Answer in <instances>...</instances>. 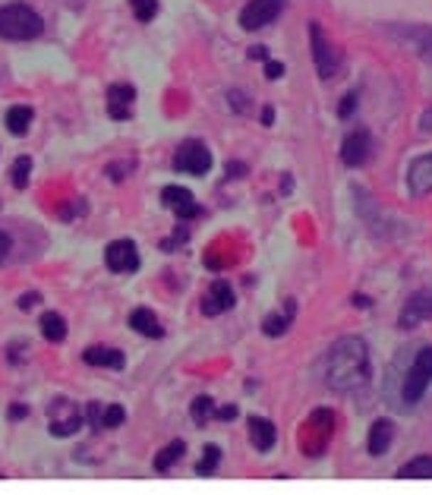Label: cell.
Here are the masks:
<instances>
[{"instance_id": "obj_14", "label": "cell", "mask_w": 432, "mask_h": 495, "mask_svg": "<svg viewBox=\"0 0 432 495\" xmlns=\"http://www.w3.org/2000/svg\"><path fill=\"white\" fill-rule=\"evenodd\" d=\"M407 186L413 196H426L432 193V151L429 155H420L407 171Z\"/></svg>"}, {"instance_id": "obj_15", "label": "cell", "mask_w": 432, "mask_h": 495, "mask_svg": "<svg viewBox=\"0 0 432 495\" xmlns=\"http://www.w3.org/2000/svg\"><path fill=\"white\" fill-rule=\"evenodd\" d=\"M233 307V290L228 281H215L209 287V294L202 297V312L205 316H221L224 309Z\"/></svg>"}, {"instance_id": "obj_8", "label": "cell", "mask_w": 432, "mask_h": 495, "mask_svg": "<svg viewBox=\"0 0 432 495\" xmlns=\"http://www.w3.org/2000/svg\"><path fill=\"white\" fill-rule=\"evenodd\" d=\"M429 319H432V290H416V294L407 297L404 309H401V316H398V325L404 331H410V329H416V325L429 322Z\"/></svg>"}, {"instance_id": "obj_30", "label": "cell", "mask_w": 432, "mask_h": 495, "mask_svg": "<svg viewBox=\"0 0 432 495\" xmlns=\"http://www.w3.org/2000/svg\"><path fill=\"white\" fill-rule=\"evenodd\" d=\"M85 417H89V423H92V429H98V432H101V420H105V404L92 401L89 407H85Z\"/></svg>"}, {"instance_id": "obj_11", "label": "cell", "mask_w": 432, "mask_h": 495, "mask_svg": "<svg viewBox=\"0 0 432 495\" xmlns=\"http://www.w3.org/2000/svg\"><path fill=\"white\" fill-rule=\"evenodd\" d=\"M105 262L107 268L117 275H127V272H136L139 268V250L133 240H114L111 246L105 250Z\"/></svg>"}, {"instance_id": "obj_1", "label": "cell", "mask_w": 432, "mask_h": 495, "mask_svg": "<svg viewBox=\"0 0 432 495\" xmlns=\"http://www.w3.org/2000/svg\"><path fill=\"white\" fill-rule=\"evenodd\" d=\"M369 347L363 338H338L325 356V385L332 391H357L369 382Z\"/></svg>"}, {"instance_id": "obj_31", "label": "cell", "mask_w": 432, "mask_h": 495, "mask_svg": "<svg viewBox=\"0 0 432 495\" xmlns=\"http://www.w3.org/2000/svg\"><path fill=\"white\" fill-rule=\"evenodd\" d=\"M413 45L420 48L423 54H426L429 60H432V28H423V32H416V35H413Z\"/></svg>"}, {"instance_id": "obj_20", "label": "cell", "mask_w": 432, "mask_h": 495, "mask_svg": "<svg viewBox=\"0 0 432 495\" xmlns=\"http://www.w3.org/2000/svg\"><path fill=\"white\" fill-rule=\"evenodd\" d=\"M32 117H35V111L28 105H13L10 111H6V129H10L13 136H26L28 127H32Z\"/></svg>"}, {"instance_id": "obj_12", "label": "cell", "mask_w": 432, "mask_h": 495, "mask_svg": "<svg viewBox=\"0 0 432 495\" xmlns=\"http://www.w3.org/2000/svg\"><path fill=\"white\" fill-rule=\"evenodd\" d=\"M161 202H164L167 208H174L177 218H196V215H202L199 202L193 199V193H189L186 186H164V189H161Z\"/></svg>"}, {"instance_id": "obj_18", "label": "cell", "mask_w": 432, "mask_h": 495, "mask_svg": "<svg viewBox=\"0 0 432 495\" xmlns=\"http://www.w3.org/2000/svg\"><path fill=\"white\" fill-rule=\"evenodd\" d=\"M130 329L139 331V334H145V338H161V334H164L161 322L155 319V312L145 309V307H139V309L130 312Z\"/></svg>"}, {"instance_id": "obj_32", "label": "cell", "mask_w": 432, "mask_h": 495, "mask_svg": "<svg viewBox=\"0 0 432 495\" xmlns=\"http://www.w3.org/2000/svg\"><path fill=\"white\" fill-rule=\"evenodd\" d=\"M354 107H357V92H347V95H344V98H341V107H338V117H344V120H347L350 114H354Z\"/></svg>"}, {"instance_id": "obj_13", "label": "cell", "mask_w": 432, "mask_h": 495, "mask_svg": "<svg viewBox=\"0 0 432 495\" xmlns=\"http://www.w3.org/2000/svg\"><path fill=\"white\" fill-rule=\"evenodd\" d=\"M133 101H136V89L130 82H114L107 89V114L114 120H127L133 114Z\"/></svg>"}, {"instance_id": "obj_25", "label": "cell", "mask_w": 432, "mask_h": 495, "mask_svg": "<svg viewBox=\"0 0 432 495\" xmlns=\"http://www.w3.org/2000/svg\"><path fill=\"white\" fill-rule=\"evenodd\" d=\"M189 417H193L196 426H205L211 417H215V401H211L209 395H199L193 401V407H189Z\"/></svg>"}, {"instance_id": "obj_39", "label": "cell", "mask_w": 432, "mask_h": 495, "mask_svg": "<svg viewBox=\"0 0 432 495\" xmlns=\"http://www.w3.org/2000/svg\"><path fill=\"white\" fill-rule=\"evenodd\" d=\"M26 413H28V407H26V404H13V407H10V417H13V420H23Z\"/></svg>"}, {"instance_id": "obj_41", "label": "cell", "mask_w": 432, "mask_h": 495, "mask_svg": "<svg viewBox=\"0 0 432 495\" xmlns=\"http://www.w3.org/2000/svg\"><path fill=\"white\" fill-rule=\"evenodd\" d=\"M250 57L253 60H268V50L265 48H250Z\"/></svg>"}, {"instance_id": "obj_4", "label": "cell", "mask_w": 432, "mask_h": 495, "mask_svg": "<svg viewBox=\"0 0 432 495\" xmlns=\"http://www.w3.org/2000/svg\"><path fill=\"white\" fill-rule=\"evenodd\" d=\"M332 429H334V417H332V410H325V407L312 410V413H310V420L303 423V442H300L306 454H310V457L325 454L328 442H332Z\"/></svg>"}, {"instance_id": "obj_34", "label": "cell", "mask_w": 432, "mask_h": 495, "mask_svg": "<svg viewBox=\"0 0 432 495\" xmlns=\"http://www.w3.org/2000/svg\"><path fill=\"white\" fill-rule=\"evenodd\" d=\"M284 76V63L281 60H265V79H281Z\"/></svg>"}, {"instance_id": "obj_28", "label": "cell", "mask_w": 432, "mask_h": 495, "mask_svg": "<svg viewBox=\"0 0 432 495\" xmlns=\"http://www.w3.org/2000/svg\"><path fill=\"white\" fill-rule=\"evenodd\" d=\"M130 6H133V16L139 23H149L158 13V0H130Z\"/></svg>"}, {"instance_id": "obj_10", "label": "cell", "mask_w": 432, "mask_h": 495, "mask_svg": "<svg viewBox=\"0 0 432 495\" xmlns=\"http://www.w3.org/2000/svg\"><path fill=\"white\" fill-rule=\"evenodd\" d=\"M310 41H312V60H316V70L322 79H332V73L338 70V54L328 45L325 32H322L319 23H310Z\"/></svg>"}, {"instance_id": "obj_9", "label": "cell", "mask_w": 432, "mask_h": 495, "mask_svg": "<svg viewBox=\"0 0 432 495\" xmlns=\"http://www.w3.org/2000/svg\"><path fill=\"white\" fill-rule=\"evenodd\" d=\"M281 6H284V0H250V4L243 6V13H240V26H243L246 32H255V28L275 23Z\"/></svg>"}, {"instance_id": "obj_19", "label": "cell", "mask_w": 432, "mask_h": 495, "mask_svg": "<svg viewBox=\"0 0 432 495\" xmlns=\"http://www.w3.org/2000/svg\"><path fill=\"white\" fill-rule=\"evenodd\" d=\"M83 360L89 363V366H107V369H123V351H117V347H89V351L83 353Z\"/></svg>"}, {"instance_id": "obj_23", "label": "cell", "mask_w": 432, "mask_h": 495, "mask_svg": "<svg viewBox=\"0 0 432 495\" xmlns=\"http://www.w3.org/2000/svg\"><path fill=\"white\" fill-rule=\"evenodd\" d=\"M401 479H432V454H420L398 470Z\"/></svg>"}, {"instance_id": "obj_36", "label": "cell", "mask_w": 432, "mask_h": 495, "mask_svg": "<svg viewBox=\"0 0 432 495\" xmlns=\"http://www.w3.org/2000/svg\"><path fill=\"white\" fill-rule=\"evenodd\" d=\"M41 300V294H38V290H32V294H23V297H19V309H32L35 307V303H38Z\"/></svg>"}, {"instance_id": "obj_21", "label": "cell", "mask_w": 432, "mask_h": 495, "mask_svg": "<svg viewBox=\"0 0 432 495\" xmlns=\"http://www.w3.org/2000/svg\"><path fill=\"white\" fill-rule=\"evenodd\" d=\"M294 312H297V303L290 300L288 309H284V316H281V312H272V316L262 322V331H265L268 338H281V334L290 329V322H294Z\"/></svg>"}, {"instance_id": "obj_3", "label": "cell", "mask_w": 432, "mask_h": 495, "mask_svg": "<svg viewBox=\"0 0 432 495\" xmlns=\"http://www.w3.org/2000/svg\"><path fill=\"white\" fill-rule=\"evenodd\" d=\"M432 382V347H423L420 353L413 356V363H410L407 376H404V385H401V398H404V404H420L423 395H426Z\"/></svg>"}, {"instance_id": "obj_40", "label": "cell", "mask_w": 432, "mask_h": 495, "mask_svg": "<svg viewBox=\"0 0 432 495\" xmlns=\"http://www.w3.org/2000/svg\"><path fill=\"white\" fill-rule=\"evenodd\" d=\"M272 120H275V107L265 105V107H262V123H265V127H272Z\"/></svg>"}, {"instance_id": "obj_6", "label": "cell", "mask_w": 432, "mask_h": 495, "mask_svg": "<svg viewBox=\"0 0 432 495\" xmlns=\"http://www.w3.org/2000/svg\"><path fill=\"white\" fill-rule=\"evenodd\" d=\"M209 167H211V151H209V145L199 142V139L180 142L177 155H174V171L196 174V177H202V174H209Z\"/></svg>"}, {"instance_id": "obj_2", "label": "cell", "mask_w": 432, "mask_h": 495, "mask_svg": "<svg viewBox=\"0 0 432 495\" xmlns=\"http://www.w3.org/2000/svg\"><path fill=\"white\" fill-rule=\"evenodd\" d=\"M45 32V19L26 4L0 6V38L6 41H32Z\"/></svg>"}, {"instance_id": "obj_37", "label": "cell", "mask_w": 432, "mask_h": 495, "mask_svg": "<svg viewBox=\"0 0 432 495\" xmlns=\"http://www.w3.org/2000/svg\"><path fill=\"white\" fill-rule=\"evenodd\" d=\"M233 177H246V164L243 161H228V180Z\"/></svg>"}, {"instance_id": "obj_27", "label": "cell", "mask_w": 432, "mask_h": 495, "mask_svg": "<svg viewBox=\"0 0 432 495\" xmlns=\"http://www.w3.org/2000/svg\"><path fill=\"white\" fill-rule=\"evenodd\" d=\"M28 174H32V158H28V155H19L16 164H13V174H10L13 186H16V189H26V186H28Z\"/></svg>"}, {"instance_id": "obj_33", "label": "cell", "mask_w": 432, "mask_h": 495, "mask_svg": "<svg viewBox=\"0 0 432 495\" xmlns=\"http://www.w3.org/2000/svg\"><path fill=\"white\" fill-rule=\"evenodd\" d=\"M228 101L233 105V111H240V114H246V111H250V107H246V105H250V101H246V95H243V92H237V89L228 92Z\"/></svg>"}, {"instance_id": "obj_35", "label": "cell", "mask_w": 432, "mask_h": 495, "mask_svg": "<svg viewBox=\"0 0 432 495\" xmlns=\"http://www.w3.org/2000/svg\"><path fill=\"white\" fill-rule=\"evenodd\" d=\"M237 413H240V410H237L233 404H224V407H218V410H215V417L228 423V420H237Z\"/></svg>"}, {"instance_id": "obj_29", "label": "cell", "mask_w": 432, "mask_h": 495, "mask_svg": "<svg viewBox=\"0 0 432 495\" xmlns=\"http://www.w3.org/2000/svg\"><path fill=\"white\" fill-rule=\"evenodd\" d=\"M123 420H127V410H123L120 404H105V420H101V429H117V426H123Z\"/></svg>"}, {"instance_id": "obj_16", "label": "cell", "mask_w": 432, "mask_h": 495, "mask_svg": "<svg viewBox=\"0 0 432 495\" xmlns=\"http://www.w3.org/2000/svg\"><path fill=\"white\" fill-rule=\"evenodd\" d=\"M250 442L255 451H272L278 442V429L265 417H250Z\"/></svg>"}, {"instance_id": "obj_42", "label": "cell", "mask_w": 432, "mask_h": 495, "mask_svg": "<svg viewBox=\"0 0 432 495\" xmlns=\"http://www.w3.org/2000/svg\"><path fill=\"white\" fill-rule=\"evenodd\" d=\"M420 127L426 129V133H432V111H426L423 114V120H420Z\"/></svg>"}, {"instance_id": "obj_22", "label": "cell", "mask_w": 432, "mask_h": 495, "mask_svg": "<svg viewBox=\"0 0 432 495\" xmlns=\"http://www.w3.org/2000/svg\"><path fill=\"white\" fill-rule=\"evenodd\" d=\"M183 451H186V442H183V439L167 442V445L155 454V470H158V473H167V470H171L174 464H177L180 457H183Z\"/></svg>"}, {"instance_id": "obj_5", "label": "cell", "mask_w": 432, "mask_h": 495, "mask_svg": "<svg viewBox=\"0 0 432 495\" xmlns=\"http://www.w3.org/2000/svg\"><path fill=\"white\" fill-rule=\"evenodd\" d=\"M83 423H85V413L70 398H57L48 407V426H51V435H57V439H70L73 432L83 429Z\"/></svg>"}, {"instance_id": "obj_26", "label": "cell", "mask_w": 432, "mask_h": 495, "mask_svg": "<svg viewBox=\"0 0 432 495\" xmlns=\"http://www.w3.org/2000/svg\"><path fill=\"white\" fill-rule=\"evenodd\" d=\"M218 464H221V448H218V445H205L202 448V461L196 464V473H199V477H209V473L218 470Z\"/></svg>"}, {"instance_id": "obj_38", "label": "cell", "mask_w": 432, "mask_h": 495, "mask_svg": "<svg viewBox=\"0 0 432 495\" xmlns=\"http://www.w3.org/2000/svg\"><path fill=\"white\" fill-rule=\"evenodd\" d=\"M10 250H13V243H10V237L0 230V265L6 262V256H10Z\"/></svg>"}, {"instance_id": "obj_24", "label": "cell", "mask_w": 432, "mask_h": 495, "mask_svg": "<svg viewBox=\"0 0 432 495\" xmlns=\"http://www.w3.org/2000/svg\"><path fill=\"white\" fill-rule=\"evenodd\" d=\"M41 334H45L48 341H54V344H60V341L67 338V322H63V316L45 312V316H41Z\"/></svg>"}, {"instance_id": "obj_17", "label": "cell", "mask_w": 432, "mask_h": 495, "mask_svg": "<svg viewBox=\"0 0 432 495\" xmlns=\"http://www.w3.org/2000/svg\"><path fill=\"white\" fill-rule=\"evenodd\" d=\"M394 439V423L391 420H376L369 429V442H366V448H369V454H385L388 445H391Z\"/></svg>"}, {"instance_id": "obj_7", "label": "cell", "mask_w": 432, "mask_h": 495, "mask_svg": "<svg viewBox=\"0 0 432 495\" xmlns=\"http://www.w3.org/2000/svg\"><path fill=\"white\" fill-rule=\"evenodd\" d=\"M369 155H372L369 129H363V127L350 129V133L344 136V142H341V161L347 167H360V164L369 161Z\"/></svg>"}]
</instances>
